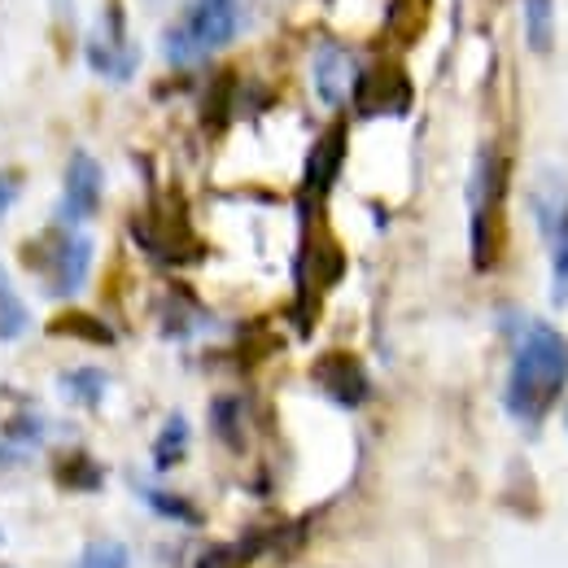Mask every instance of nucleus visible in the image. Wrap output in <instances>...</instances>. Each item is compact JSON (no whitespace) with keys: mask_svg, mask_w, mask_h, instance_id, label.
Returning a JSON list of instances; mask_svg holds the SVG:
<instances>
[{"mask_svg":"<svg viewBox=\"0 0 568 568\" xmlns=\"http://www.w3.org/2000/svg\"><path fill=\"white\" fill-rule=\"evenodd\" d=\"M568 385V337L560 328H551L547 320H529L516 355H511V372L503 385V407L511 420L520 425H542L547 412L556 407V398Z\"/></svg>","mask_w":568,"mask_h":568,"instance_id":"nucleus-1","label":"nucleus"},{"mask_svg":"<svg viewBox=\"0 0 568 568\" xmlns=\"http://www.w3.org/2000/svg\"><path fill=\"white\" fill-rule=\"evenodd\" d=\"M507 197V162L495 144H486L477 153L473 180H468V250H473V267L490 272L498 258V214Z\"/></svg>","mask_w":568,"mask_h":568,"instance_id":"nucleus-2","label":"nucleus"},{"mask_svg":"<svg viewBox=\"0 0 568 568\" xmlns=\"http://www.w3.org/2000/svg\"><path fill=\"white\" fill-rule=\"evenodd\" d=\"M241 31V0H193L189 13L166 31L162 49L171 67H193L214 49L232 44Z\"/></svg>","mask_w":568,"mask_h":568,"instance_id":"nucleus-3","label":"nucleus"},{"mask_svg":"<svg viewBox=\"0 0 568 568\" xmlns=\"http://www.w3.org/2000/svg\"><path fill=\"white\" fill-rule=\"evenodd\" d=\"M22 263L31 272L44 276L49 297H71L88 281V267H92V241L79 236V232H62V227H49L44 236L27 241L22 245Z\"/></svg>","mask_w":568,"mask_h":568,"instance_id":"nucleus-4","label":"nucleus"},{"mask_svg":"<svg viewBox=\"0 0 568 568\" xmlns=\"http://www.w3.org/2000/svg\"><path fill=\"white\" fill-rule=\"evenodd\" d=\"M351 97L358 119H381V114L403 119L412 110V79L398 62H372L351 79Z\"/></svg>","mask_w":568,"mask_h":568,"instance_id":"nucleus-5","label":"nucleus"},{"mask_svg":"<svg viewBox=\"0 0 568 568\" xmlns=\"http://www.w3.org/2000/svg\"><path fill=\"white\" fill-rule=\"evenodd\" d=\"M311 381H315L337 407H346V412H355V407H363V403L372 398L367 367H363L355 355H346V351H328V355L315 358Z\"/></svg>","mask_w":568,"mask_h":568,"instance_id":"nucleus-6","label":"nucleus"},{"mask_svg":"<svg viewBox=\"0 0 568 568\" xmlns=\"http://www.w3.org/2000/svg\"><path fill=\"white\" fill-rule=\"evenodd\" d=\"M105 197V171L92 153H71L67 162V180H62V223H88L92 214L101 211Z\"/></svg>","mask_w":568,"mask_h":568,"instance_id":"nucleus-7","label":"nucleus"},{"mask_svg":"<svg viewBox=\"0 0 568 568\" xmlns=\"http://www.w3.org/2000/svg\"><path fill=\"white\" fill-rule=\"evenodd\" d=\"M346 149H351L346 123H333L320 141L311 144L306 171H302V189H306L311 197H328V193H333V184H337V175H342V166H346Z\"/></svg>","mask_w":568,"mask_h":568,"instance_id":"nucleus-8","label":"nucleus"},{"mask_svg":"<svg viewBox=\"0 0 568 568\" xmlns=\"http://www.w3.org/2000/svg\"><path fill=\"white\" fill-rule=\"evenodd\" d=\"M53 481L62 490H74V495H97L105 486V468L88 450H67L53 459Z\"/></svg>","mask_w":568,"mask_h":568,"instance_id":"nucleus-9","label":"nucleus"},{"mask_svg":"<svg viewBox=\"0 0 568 568\" xmlns=\"http://www.w3.org/2000/svg\"><path fill=\"white\" fill-rule=\"evenodd\" d=\"M346 88H351V58L346 49L328 44L315 53V92L324 105H342L346 101Z\"/></svg>","mask_w":568,"mask_h":568,"instance_id":"nucleus-10","label":"nucleus"},{"mask_svg":"<svg viewBox=\"0 0 568 568\" xmlns=\"http://www.w3.org/2000/svg\"><path fill=\"white\" fill-rule=\"evenodd\" d=\"M49 333L53 337H74V342H88V346H114L119 337H114V328L101 320V315H88V311H62V315H53L49 320Z\"/></svg>","mask_w":568,"mask_h":568,"instance_id":"nucleus-11","label":"nucleus"},{"mask_svg":"<svg viewBox=\"0 0 568 568\" xmlns=\"http://www.w3.org/2000/svg\"><path fill=\"white\" fill-rule=\"evenodd\" d=\"M547 250H551V302L568 306V206L547 232Z\"/></svg>","mask_w":568,"mask_h":568,"instance_id":"nucleus-12","label":"nucleus"},{"mask_svg":"<svg viewBox=\"0 0 568 568\" xmlns=\"http://www.w3.org/2000/svg\"><path fill=\"white\" fill-rule=\"evenodd\" d=\"M525 36L534 53H551L556 44V0H525Z\"/></svg>","mask_w":568,"mask_h":568,"instance_id":"nucleus-13","label":"nucleus"},{"mask_svg":"<svg viewBox=\"0 0 568 568\" xmlns=\"http://www.w3.org/2000/svg\"><path fill=\"white\" fill-rule=\"evenodd\" d=\"M184 455H189V420H184V416H171V420L162 425V433H158V442H153V468L166 473V468H175Z\"/></svg>","mask_w":568,"mask_h":568,"instance_id":"nucleus-14","label":"nucleus"},{"mask_svg":"<svg viewBox=\"0 0 568 568\" xmlns=\"http://www.w3.org/2000/svg\"><path fill=\"white\" fill-rule=\"evenodd\" d=\"M62 389H67V398H74L79 407H101V398L110 389V376L101 367H79V372L62 376Z\"/></svg>","mask_w":568,"mask_h":568,"instance_id":"nucleus-15","label":"nucleus"},{"mask_svg":"<svg viewBox=\"0 0 568 568\" xmlns=\"http://www.w3.org/2000/svg\"><path fill=\"white\" fill-rule=\"evenodd\" d=\"M27 324H31V315H27L22 297L13 293L9 272L0 267V342H18V337L27 333Z\"/></svg>","mask_w":568,"mask_h":568,"instance_id":"nucleus-16","label":"nucleus"},{"mask_svg":"<svg viewBox=\"0 0 568 568\" xmlns=\"http://www.w3.org/2000/svg\"><path fill=\"white\" fill-rule=\"evenodd\" d=\"M211 428L227 450H241V442H245V437H241V398L219 394L211 403Z\"/></svg>","mask_w":568,"mask_h":568,"instance_id":"nucleus-17","label":"nucleus"},{"mask_svg":"<svg viewBox=\"0 0 568 568\" xmlns=\"http://www.w3.org/2000/svg\"><path fill=\"white\" fill-rule=\"evenodd\" d=\"M232 88H236L232 74H214L211 92H206V101H202V119H206L211 132H219V128L227 123V114H232Z\"/></svg>","mask_w":568,"mask_h":568,"instance_id":"nucleus-18","label":"nucleus"},{"mask_svg":"<svg viewBox=\"0 0 568 568\" xmlns=\"http://www.w3.org/2000/svg\"><path fill=\"white\" fill-rule=\"evenodd\" d=\"M144 503H149L158 516H166V520H180V525H202L197 503H189L184 495H171V490H144Z\"/></svg>","mask_w":568,"mask_h":568,"instance_id":"nucleus-19","label":"nucleus"},{"mask_svg":"<svg viewBox=\"0 0 568 568\" xmlns=\"http://www.w3.org/2000/svg\"><path fill=\"white\" fill-rule=\"evenodd\" d=\"M132 565V551L123 547V542H88L83 551H79V560L74 568H128Z\"/></svg>","mask_w":568,"mask_h":568,"instance_id":"nucleus-20","label":"nucleus"},{"mask_svg":"<svg viewBox=\"0 0 568 568\" xmlns=\"http://www.w3.org/2000/svg\"><path fill=\"white\" fill-rule=\"evenodd\" d=\"M40 433H44V420L40 416H31V412H22V416H13L9 425H4V446H36L40 442Z\"/></svg>","mask_w":568,"mask_h":568,"instance_id":"nucleus-21","label":"nucleus"},{"mask_svg":"<svg viewBox=\"0 0 568 568\" xmlns=\"http://www.w3.org/2000/svg\"><path fill=\"white\" fill-rule=\"evenodd\" d=\"M245 560H241V547H211V551H202V560H197V568H241Z\"/></svg>","mask_w":568,"mask_h":568,"instance_id":"nucleus-22","label":"nucleus"},{"mask_svg":"<svg viewBox=\"0 0 568 568\" xmlns=\"http://www.w3.org/2000/svg\"><path fill=\"white\" fill-rule=\"evenodd\" d=\"M18 193H22V171H0V219L9 214V206L18 202Z\"/></svg>","mask_w":568,"mask_h":568,"instance_id":"nucleus-23","label":"nucleus"},{"mask_svg":"<svg viewBox=\"0 0 568 568\" xmlns=\"http://www.w3.org/2000/svg\"><path fill=\"white\" fill-rule=\"evenodd\" d=\"M49 9H53V18L62 27H74V0H49Z\"/></svg>","mask_w":568,"mask_h":568,"instance_id":"nucleus-24","label":"nucleus"},{"mask_svg":"<svg viewBox=\"0 0 568 568\" xmlns=\"http://www.w3.org/2000/svg\"><path fill=\"white\" fill-rule=\"evenodd\" d=\"M565 428H568V412H565Z\"/></svg>","mask_w":568,"mask_h":568,"instance_id":"nucleus-25","label":"nucleus"},{"mask_svg":"<svg viewBox=\"0 0 568 568\" xmlns=\"http://www.w3.org/2000/svg\"><path fill=\"white\" fill-rule=\"evenodd\" d=\"M0 542H4V534H0Z\"/></svg>","mask_w":568,"mask_h":568,"instance_id":"nucleus-26","label":"nucleus"}]
</instances>
